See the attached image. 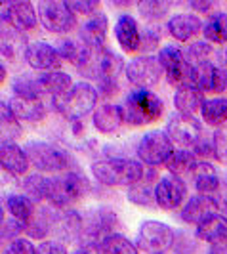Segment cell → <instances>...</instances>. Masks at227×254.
<instances>
[{"label":"cell","mask_w":227,"mask_h":254,"mask_svg":"<svg viewBox=\"0 0 227 254\" xmlns=\"http://www.w3.org/2000/svg\"><path fill=\"white\" fill-rule=\"evenodd\" d=\"M147 168L132 157H105L90 165V174L103 188H132L145 178Z\"/></svg>","instance_id":"cell-1"},{"label":"cell","mask_w":227,"mask_h":254,"mask_svg":"<svg viewBox=\"0 0 227 254\" xmlns=\"http://www.w3.org/2000/svg\"><path fill=\"white\" fill-rule=\"evenodd\" d=\"M92 191L90 180L76 170H69L57 176H48L46 203L54 210H69L75 203L84 199Z\"/></svg>","instance_id":"cell-2"},{"label":"cell","mask_w":227,"mask_h":254,"mask_svg":"<svg viewBox=\"0 0 227 254\" xmlns=\"http://www.w3.org/2000/svg\"><path fill=\"white\" fill-rule=\"evenodd\" d=\"M122 111L128 127H149L159 123L164 115V102L153 90L130 88L122 98Z\"/></svg>","instance_id":"cell-3"},{"label":"cell","mask_w":227,"mask_h":254,"mask_svg":"<svg viewBox=\"0 0 227 254\" xmlns=\"http://www.w3.org/2000/svg\"><path fill=\"white\" fill-rule=\"evenodd\" d=\"M98 102H100L98 88L88 80H80V82H75V86L69 90L63 98L52 100V105L67 121L80 123L84 117L96 113V109L100 107Z\"/></svg>","instance_id":"cell-4"},{"label":"cell","mask_w":227,"mask_h":254,"mask_svg":"<svg viewBox=\"0 0 227 254\" xmlns=\"http://www.w3.org/2000/svg\"><path fill=\"white\" fill-rule=\"evenodd\" d=\"M23 149H25L35 172H40L44 176H57V174L73 170V157L65 149L57 147L56 143L29 140L23 145Z\"/></svg>","instance_id":"cell-5"},{"label":"cell","mask_w":227,"mask_h":254,"mask_svg":"<svg viewBox=\"0 0 227 254\" xmlns=\"http://www.w3.org/2000/svg\"><path fill=\"white\" fill-rule=\"evenodd\" d=\"M124 60L107 46L101 50H88L86 58L76 67L80 75L88 80H94L96 84L107 78H118L120 73H124Z\"/></svg>","instance_id":"cell-6"},{"label":"cell","mask_w":227,"mask_h":254,"mask_svg":"<svg viewBox=\"0 0 227 254\" xmlns=\"http://www.w3.org/2000/svg\"><path fill=\"white\" fill-rule=\"evenodd\" d=\"M176 145L166 136L164 130H149L136 143V159L147 168H159L168 163L174 155Z\"/></svg>","instance_id":"cell-7"},{"label":"cell","mask_w":227,"mask_h":254,"mask_svg":"<svg viewBox=\"0 0 227 254\" xmlns=\"http://www.w3.org/2000/svg\"><path fill=\"white\" fill-rule=\"evenodd\" d=\"M159 62L163 65L164 78L170 86L181 88V86H189L193 84V65L185 50H181L176 44H164L157 54Z\"/></svg>","instance_id":"cell-8"},{"label":"cell","mask_w":227,"mask_h":254,"mask_svg":"<svg viewBox=\"0 0 227 254\" xmlns=\"http://www.w3.org/2000/svg\"><path fill=\"white\" fill-rule=\"evenodd\" d=\"M40 25L52 35H69L78 29V17L65 0H40L37 2Z\"/></svg>","instance_id":"cell-9"},{"label":"cell","mask_w":227,"mask_h":254,"mask_svg":"<svg viewBox=\"0 0 227 254\" xmlns=\"http://www.w3.org/2000/svg\"><path fill=\"white\" fill-rule=\"evenodd\" d=\"M118 226H120L118 216L109 206L92 208L90 212H86V216H82V235H80L82 247L96 249L101 239H105L111 233H116L114 229Z\"/></svg>","instance_id":"cell-10"},{"label":"cell","mask_w":227,"mask_h":254,"mask_svg":"<svg viewBox=\"0 0 227 254\" xmlns=\"http://www.w3.org/2000/svg\"><path fill=\"white\" fill-rule=\"evenodd\" d=\"M176 229L161 220H143L136 233V245L141 253L157 254L172 249Z\"/></svg>","instance_id":"cell-11"},{"label":"cell","mask_w":227,"mask_h":254,"mask_svg":"<svg viewBox=\"0 0 227 254\" xmlns=\"http://www.w3.org/2000/svg\"><path fill=\"white\" fill-rule=\"evenodd\" d=\"M124 76H126L128 84L132 88L153 90L155 86H159V82L163 80L164 71L157 56H143V54H139V56L132 58L126 64Z\"/></svg>","instance_id":"cell-12"},{"label":"cell","mask_w":227,"mask_h":254,"mask_svg":"<svg viewBox=\"0 0 227 254\" xmlns=\"http://www.w3.org/2000/svg\"><path fill=\"white\" fill-rule=\"evenodd\" d=\"M164 132L176 145V149H189L191 151L204 138L201 119L199 117H185V115L179 113H174L168 119Z\"/></svg>","instance_id":"cell-13"},{"label":"cell","mask_w":227,"mask_h":254,"mask_svg":"<svg viewBox=\"0 0 227 254\" xmlns=\"http://www.w3.org/2000/svg\"><path fill=\"white\" fill-rule=\"evenodd\" d=\"M189 199V190L185 180L177 178L174 174H163L155 186V203L164 212L179 210Z\"/></svg>","instance_id":"cell-14"},{"label":"cell","mask_w":227,"mask_h":254,"mask_svg":"<svg viewBox=\"0 0 227 254\" xmlns=\"http://www.w3.org/2000/svg\"><path fill=\"white\" fill-rule=\"evenodd\" d=\"M38 23H40V17H38L37 4L29 0L8 2L2 6V25L10 27L21 35L33 33Z\"/></svg>","instance_id":"cell-15"},{"label":"cell","mask_w":227,"mask_h":254,"mask_svg":"<svg viewBox=\"0 0 227 254\" xmlns=\"http://www.w3.org/2000/svg\"><path fill=\"white\" fill-rule=\"evenodd\" d=\"M23 60L31 69H35L38 73H52V71H59L61 65L65 64L59 56V52L56 48V44L46 42V40H35L27 44L23 52Z\"/></svg>","instance_id":"cell-16"},{"label":"cell","mask_w":227,"mask_h":254,"mask_svg":"<svg viewBox=\"0 0 227 254\" xmlns=\"http://www.w3.org/2000/svg\"><path fill=\"white\" fill-rule=\"evenodd\" d=\"M193 84L204 96L212 94V98L227 92V65L226 64H202L193 67Z\"/></svg>","instance_id":"cell-17"},{"label":"cell","mask_w":227,"mask_h":254,"mask_svg":"<svg viewBox=\"0 0 227 254\" xmlns=\"http://www.w3.org/2000/svg\"><path fill=\"white\" fill-rule=\"evenodd\" d=\"M204 21L193 12H176L166 21V33L179 44H191L202 35Z\"/></svg>","instance_id":"cell-18"},{"label":"cell","mask_w":227,"mask_h":254,"mask_svg":"<svg viewBox=\"0 0 227 254\" xmlns=\"http://www.w3.org/2000/svg\"><path fill=\"white\" fill-rule=\"evenodd\" d=\"M220 199L218 195H201L195 193L185 201V204L177 210V218L187 226H199L204 218L214 212H220Z\"/></svg>","instance_id":"cell-19"},{"label":"cell","mask_w":227,"mask_h":254,"mask_svg":"<svg viewBox=\"0 0 227 254\" xmlns=\"http://www.w3.org/2000/svg\"><path fill=\"white\" fill-rule=\"evenodd\" d=\"M141 29L139 21L130 12L118 13L113 25V35L116 44L124 54H139L141 48Z\"/></svg>","instance_id":"cell-20"},{"label":"cell","mask_w":227,"mask_h":254,"mask_svg":"<svg viewBox=\"0 0 227 254\" xmlns=\"http://www.w3.org/2000/svg\"><path fill=\"white\" fill-rule=\"evenodd\" d=\"M109 37V17L105 12L96 13L94 17L86 19L78 29V40L88 50H101L107 46Z\"/></svg>","instance_id":"cell-21"},{"label":"cell","mask_w":227,"mask_h":254,"mask_svg":"<svg viewBox=\"0 0 227 254\" xmlns=\"http://www.w3.org/2000/svg\"><path fill=\"white\" fill-rule=\"evenodd\" d=\"M0 166L6 174H10L13 178H25L29 170L33 168L25 149L15 141L0 143Z\"/></svg>","instance_id":"cell-22"},{"label":"cell","mask_w":227,"mask_h":254,"mask_svg":"<svg viewBox=\"0 0 227 254\" xmlns=\"http://www.w3.org/2000/svg\"><path fill=\"white\" fill-rule=\"evenodd\" d=\"M124 125H126L124 111H122V105H118V103H101L96 109V113L92 115V127L103 136L116 134Z\"/></svg>","instance_id":"cell-23"},{"label":"cell","mask_w":227,"mask_h":254,"mask_svg":"<svg viewBox=\"0 0 227 254\" xmlns=\"http://www.w3.org/2000/svg\"><path fill=\"white\" fill-rule=\"evenodd\" d=\"M195 237L210 247L227 243V216L222 212H214L204 218L199 226H195Z\"/></svg>","instance_id":"cell-24"},{"label":"cell","mask_w":227,"mask_h":254,"mask_svg":"<svg viewBox=\"0 0 227 254\" xmlns=\"http://www.w3.org/2000/svg\"><path fill=\"white\" fill-rule=\"evenodd\" d=\"M159 172L157 168H147L145 172V178L141 180L139 184L132 186L126 190V199L132 204L136 206H141V208H151V206H157L155 203V186L159 182Z\"/></svg>","instance_id":"cell-25"},{"label":"cell","mask_w":227,"mask_h":254,"mask_svg":"<svg viewBox=\"0 0 227 254\" xmlns=\"http://www.w3.org/2000/svg\"><path fill=\"white\" fill-rule=\"evenodd\" d=\"M10 109H12L13 117L19 121V123H42L46 117H48V107L42 100H21V98H15L12 96L10 100H6Z\"/></svg>","instance_id":"cell-26"},{"label":"cell","mask_w":227,"mask_h":254,"mask_svg":"<svg viewBox=\"0 0 227 254\" xmlns=\"http://www.w3.org/2000/svg\"><path fill=\"white\" fill-rule=\"evenodd\" d=\"M206 102V96L195 84L181 86L174 92V107L176 113L185 115V117H199L201 119V109Z\"/></svg>","instance_id":"cell-27"},{"label":"cell","mask_w":227,"mask_h":254,"mask_svg":"<svg viewBox=\"0 0 227 254\" xmlns=\"http://www.w3.org/2000/svg\"><path fill=\"white\" fill-rule=\"evenodd\" d=\"M2 208H6L8 216L13 218L15 222H19L23 228L27 224L35 218L38 210V204L33 203L27 195L23 193H8L4 197V203H2Z\"/></svg>","instance_id":"cell-28"},{"label":"cell","mask_w":227,"mask_h":254,"mask_svg":"<svg viewBox=\"0 0 227 254\" xmlns=\"http://www.w3.org/2000/svg\"><path fill=\"white\" fill-rule=\"evenodd\" d=\"M191 180H193L197 193H201V195H218V191L222 188V176L214 163L199 161Z\"/></svg>","instance_id":"cell-29"},{"label":"cell","mask_w":227,"mask_h":254,"mask_svg":"<svg viewBox=\"0 0 227 254\" xmlns=\"http://www.w3.org/2000/svg\"><path fill=\"white\" fill-rule=\"evenodd\" d=\"M40 86L44 96H50V100H57V98H63L69 90L75 86L73 82V76L65 71H52V73H40Z\"/></svg>","instance_id":"cell-30"},{"label":"cell","mask_w":227,"mask_h":254,"mask_svg":"<svg viewBox=\"0 0 227 254\" xmlns=\"http://www.w3.org/2000/svg\"><path fill=\"white\" fill-rule=\"evenodd\" d=\"M201 121L206 127H212L216 130L227 127V98L224 96L206 98L201 109Z\"/></svg>","instance_id":"cell-31"},{"label":"cell","mask_w":227,"mask_h":254,"mask_svg":"<svg viewBox=\"0 0 227 254\" xmlns=\"http://www.w3.org/2000/svg\"><path fill=\"white\" fill-rule=\"evenodd\" d=\"M199 165V159L195 157V153L189 149H176L174 155L168 159V163L164 165L168 174H174L177 178L185 180L191 178L195 168Z\"/></svg>","instance_id":"cell-32"},{"label":"cell","mask_w":227,"mask_h":254,"mask_svg":"<svg viewBox=\"0 0 227 254\" xmlns=\"http://www.w3.org/2000/svg\"><path fill=\"white\" fill-rule=\"evenodd\" d=\"M185 54H187V58H189L193 67L202 64H224V52L220 54L218 46L206 42L204 38L191 42L189 46H187V50H185Z\"/></svg>","instance_id":"cell-33"},{"label":"cell","mask_w":227,"mask_h":254,"mask_svg":"<svg viewBox=\"0 0 227 254\" xmlns=\"http://www.w3.org/2000/svg\"><path fill=\"white\" fill-rule=\"evenodd\" d=\"M202 37L214 46H227V12L218 10L204 19Z\"/></svg>","instance_id":"cell-34"},{"label":"cell","mask_w":227,"mask_h":254,"mask_svg":"<svg viewBox=\"0 0 227 254\" xmlns=\"http://www.w3.org/2000/svg\"><path fill=\"white\" fill-rule=\"evenodd\" d=\"M10 90L15 98H21V100H42L44 98L38 75H29V73L17 75L12 80Z\"/></svg>","instance_id":"cell-35"},{"label":"cell","mask_w":227,"mask_h":254,"mask_svg":"<svg viewBox=\"0 0 227 254\" xmlns=\"http://www.w3.org/2000/svg\"><path fill=\"white\" fill-rule=\"evenodd\" d=\"M96 254H139V249L136 241L128 239L126 235L111 233L98 243Z\"/></svg>","instance_id":"cell-36"},{"label":"cell","mask_w":227,"mask_h":254,"mask_svg":"<svg viewBox=\"0 0 227 254\" xmlns=\"http://www.w3.org/2000/svg\"><path fill=\"white\" fill-rule=\"evenodd\" d=\"M136 8H138L141 19L147 21V25H157L161 19H164L168 13L172 12L174 4L166 2V0H141L136 4Z\"/></svg>","instance_id":"cell-37"},{"label":"cell","mask_w":227,"mask_h":254,"mask_svg":"<svg viewBox=\"0 0 227 254\" xmlns=\"http://www.w3.org/2000/svg\"><path fill=\"white\" fill-rule=\"evenodd\" d=\"M56 48L59 52V56H61V60H63L65 64H71L78 67L80 62L86 58V54H88V48L80 42V40H76V38H71V37H65V38H59L57 42H56Z\"/></svg>","instance_id":"cell-38"},{"label":"cell","mask_w":227,"mask_h":254,"mask_svg":"<svg viewBox=\"0 0 227 254\" xmlns=\"http://www.w3.org/2000/svg\"><path fill=\"white\" fill-rule=\"evenodd\" d=\"M46 186H48V176H44L40 172H29L21 182L23 195H27L37 204L46 203Z\"/></svg>","instance_id":"cell-39"},{"label":"cell","mask_w":227,"mask_h":254,"mask_svg":"<svg viewBox=\"0 0 227 254\" xmlns=\"http://www.w3.org/2000/svg\"><path fill=\"white\" fill-rule=\"evenodd\" d=\"M161 40H163V33L159 31V27L145 25L141 29V48H139V54H143V56H155L153 52L159 54V50L163 48Z\"/></svg>","instance_id":"cell-40"},{"label":"cell","mask_w":227,"mask_h":254,"mask_svg":"<svg viewBox=\"0 0 227 254\" xmlns=\"http://www.w3.org/2000/svg\"><path fill=\"white\" fill-rule=\"evenodd\" d=\"M2 141H13V138H17L21 134V127L19 121L13 117L12 109L8 102L2 100Z\"/></svg>","instance_id":"cell-41"},{"label":"cell","mask_w":227,"mask_h":254,"mask_svg":"<svg viewBox=\"0 0 227 254\" xmlns=\"http://www.w3.org/2000/svg\"><path fill=\"white\" fill-rule=\"evenodd\" d=\"M21 37H23L21 33L2 25V56L6 60H15V56H17V42H19Z\"/></svg>","instance_id":"cell-42"},{"label":"cell","mask_w":227,"mask_h":254,"mask_svg":"<svg viewBox=\"0 0 227 254\" xmlns=\"http://www.w3.org/2000/svg\"><path fill=\"white\" fill-rule=\"evenodd\" d=\"M69 8L73 10L76 17L82 15V17L90 19L96 13L101 12V2H98V0H73V2H69Z\"/></svg>","instance_id":"cell-43"},{"label":"cell","mask_w":227,"mask_h":254,"mask_svg":"<svg viewBox=\"0 0 227 254\" xmlns=\"http://www.w3.org/2000/svg\"><path fill=\"white\" fill-rule=\"evenodd\" d=\"M210 140H212V145H214L216 161L222 163V165H227V127L214 130Z\"/></svg>","instance_id":"cell-44"},{"label":"cell","mask_w":227,"mask_h":254,"mask_svg":"<svg viewBox=\"0 0 227 254\" xmlns=\"http://www.w3.org/2000/svg\"><path fill=\"white\" fill-rule=\"evenodd\" d=\"M2 254H37V245H33L29 237H19V239L6 243Z\"/></svg>","instance_id":"cell-45"},{"label":"cell","mask_w":227,"mask_h":254,"mask_svg":"<svg viewBox=\"0 0 227 254\" xmlns=\"http://www.w3.org/2000/svg\"><path fill=\"white\" fill-rule=\"evenodd\" d=\"M37 254H71L67 251V243L59 239H46L37 245Z\"/></svg>","instance_id":"cell-46"},{"label":"cell","mask_w":227,"mask_h":254,"mask_svg":"<svg viewBox=\"0 0 227 254\" xmlns=\"http://www.w3.org/2000/svg\"><path fill=\"white\" fill-rule=\"evenodd\" d=\"M187 6H189L191 12L197 13L199 17H201V15L210 17L212 13H216L220 10V4H218V2H212V0H191Z\"/></svg>","instance_id":"cell-47"},{"label":"cell","mask_w":227,"mask_h":254,"mask_svg":"<svg viewBox=\"0 0 227 254\" xmlns=\"http://www.w3.org/2000/svg\"><path fill=\"white\" fill-rule=\"evenodd\" d=\"M96 88H98V92H100V98L109 100V98L118 96V92H120V82H118V78H107V80L98 82Z\"/></svg>","instance_id":"cell-48"},{"label":"cell","mask_w":227,"mask_h":254,"mask_svg":"<svg viewBox=\"0 0 227 254\" xmlns=\"http://www.w3.org/2000/svg\"><path fill=\"white\" fill-rule=\"evenodd\" d=\"M206 254H227V243H222V245H214V247H210Z\"/></svg>","instance_id":"cell-49"},{"label":"cell","mask_w":227,"mask_h":254,"mask_svg":"<svg viewBox=\"0 0 227 254\" xmlns=\"http://www.w3.org/2000/svg\"><path fill=\"white\" fill-rule=\"evenodd\" d=\"M71 254H92V249H86V247H78V249H75Z\"/></svg>","instance_id":"cell-50"},{"label":"cell","mask_w":227,"mask_h":254,"mask_svg":"<svg viewBox=\"0 0 227 254\" xmlns=\"http://www.w3.org/2000/svg\"><path fill=\"white\" fill-rule=\"evenodd\" d=\"M0 71H2V84H4V80L8 78V71H6V67H4V64H2V69H0Z\"/></svg>","instance_id":"cell-51"},{"label":"cell","mask_w":227,"mask_h":254,"mask_svg":"<svg viewBox=\"0 0 227 254\" xmlns=\"http://www.w3.org/2000/svg\"><path fill=\"white\" fill-rule=\"evenodd\" d=\"M224 64L227 65V46L224 48Z\"/></svg>","instance_id":"cell-52"},{"label":"cell","mask_w":227,"mask_h":254,"mask_svg":"<svg viewBox=\"0 0 227 254\" xmlns=\"http://www.w3.org/2000/svg\"><path fill=\"white\" fill-rule=\"evenodd\" d=\"M157 254H166V253H157Z\"/></svg>","instance_id":"cell-53"},{"label":"cell","mask_w":227,"mask_h":254,"mask_svg":"<svg viewBox=\"0 0 227 254\" xmlns=\"http://www.w3.org/2000/svg\"><path fill=\"white\" fill-rule=\"evenodd\" d=\"M226 180H227V176H226Z\"/></svg>","instance_id":"cell-54"}]
</instances>
